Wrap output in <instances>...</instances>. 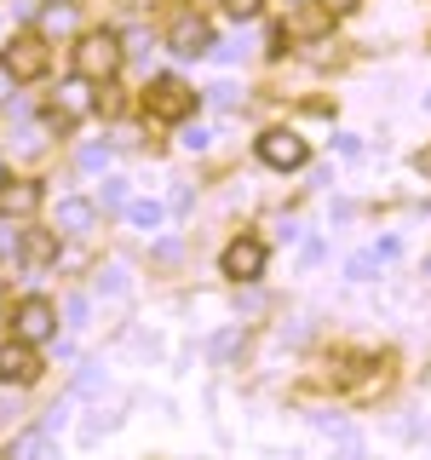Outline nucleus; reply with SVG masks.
I'll use <instances>...</instances> for the list:
<instances>
[{
  "mask_svg": "<svg viewBox=\"0 0 431 460\" xmlns=\"http://www.w3.org/2000/svg\"><path fill=\"white\" fill-rule=\"evenodd\" d=\"M115 69H121V40H115L110 29H92V35H81V47H75V75H86V81H110Z\"/></svg>",
  "mask_w": 431,
  "mask_h": 460,
  "instance_id": "1",
  "label": "nucleus"
},
{
  "mask_svg": "<svg viewBox=\"0 0 431 460\" xmlns=\"http://www.w3.org/2000/svg\"><path fill=\"white\" fill-rule=\"evenodd\" d=\"M144 110H150V121H184V115H196V86H184L179 75H162L144 93Z\"/></svg>",
  "mask_w": 431,
  "mask_h": 460,
  "instance_id": "2",
  "label": "nucleus"
},
{
  "mask_svg": "<svg viewBox=\"0 0 431 460\" xmlns=\"http://www.w3.org/2000/svg\"><path fill=\"white\" fill-rule=\"evenodd\" d=\"M47 64H52V52H47V40H40V35H12V47L0 52V69H6L12 81H40V75H47Z\"/></svg>",
  "mask_w": 431,
  "mask_h": 460,
  "instance_id": "3",
  "label": "nucleus"
},
{
  "mask_svg": "<svg viewBox=\"0 0 431 460\" xmlns=\"http://www.w3.org/2000/svg\"><path fill=\"white\" fill-rule=\"evenodd\" d=\"M57 334V311H52V299H40V294H29L18 311H12V340H23V345H47Z\"/></svg>",
  "mask_w": 431,
  "mask_h": 460,
  "instance_id": "4",
  "label": "nucleus"
},
{
  "mask_svg": "<svg viewBox=\"0 0 431 460\" xmlns=\"http://www.w3.org/2000/svg\"><path fill=\"white\" fill-rule=\"evenodd\" d=\"M259 162L294 172V167H305V162H311V150H305V138H299V133H287V127H270V133L259 138Z\"/></svg>",
  "mask_w": 431,
  "mask_h": 460,
  "instance_id": "5",
  "label": "nucleus"
},
{
  "mask_svg": "<svg viewBox=\"0 0 431 460\" xmlns=\"http://www.w3.org/2000/svg\"><path fill=\"white\" fill-rule=\"evenodd\" d=\"M219 265H224V277H230V282H253V277H259V270H265V242H253V236H242V242H230V248H224V259H219Z\"/></svg>",
  "mask_w": 431,
  "mask_h": 460,
  "instance_id": "6",
  "label": "nucleus"
},
{
  "mask_svg": "<svg viewBox=\"0 0 431 460\" xmlns=\"http://www.w3.org/2000/svg\"><path fill=\"white\" fill-rule=\"evenodd\" d=\"M29 380H40V357H35V345L12 340L0 351V385H29Z\"/></svg>",
  "mask_w": 431,
  "mask_h": 460,
  "instance_id": "7",
  "label": "nucleus"
},
{
  "mask_svg": "<svg viewBox=\"0 0 431 460\" xmlns=\"http://www.w3.org/2000/svg\"><path fill=\"white\" fill-rule=\"evenodd\" d=\"M92 81L75 75V81H64L57 86V98H52V121H81V115H92Z\"/></svg>",
  "mask_w": 431,
  "mask_h": 460,
  "instance_id": "8",
  "label": "nucleus"
},
{
  "mask_svg": "<svg viewBox=\"0 0 431 460\" xmlns=\"http://www.w3.org/2000/svg\"><path fill=\"white\" fill-rule=\"evenodd\" d=\"M167 40H172V52H179V58H201V52L213 47V29L201 23V18H179Z\"/></svg>",
  "mask_w": 431,
  "mask_h": 460,
  "instance_id": "9",
  "label": "nucleus"
},
{
  "mask_svg": "<svg viewBox=\"0 0 431 460\" xmlns=\"http://www.w3.org/2000/svg\"><path fill=\"white\" fill-rule=\"evenodd\" d=\"M397 248H402V242H397V236H385V242H374V248H368V253H356V259H351V265H345V277H356V282H368V277H374V270H380V265H385V259H397Z\"/></svg>",
  "mask_w": 431,
  "mask_h": 460,
  "instance_id": "10",
  "label": "nucleus"
},
{
  "mask_svg": "<svg viewBox=\"0 0 431 460\" xmlns=\"http://www.w3.org/2000/svg\"><path fill=\"white\" fill-rule=\"evenodd\" d=\"M47 201V190H40L35 179H18V184H6V213H18V219H29V213Z\"/></svg>",
  "mask_w": 431,
  "mask_h": 460,
  "instance_id": "11",
  "label": "nucleus"
},
{
  "mask_svg": "<svg viewBox=\"0 0 431 460\" xmlns=\"http://www.w3.org/2000/svg\"><path fill=\"white\" fill-rule=\"evenodd\" d=\"M57 225H64V230H86V225H92V201H81V196L57 201Z\"/></svg>",
  "mask_w": 431,
  "mask_h": 460,
  "instance_id": "12",
  "label": "nucleus"
},
{
  "mask_svg": "<svg viewBox=\"0 0 431 460\" xmlns=\"http://www.w3.org/2000/svg\"><path fill=\"white\" fill-rule=\"evenodd\" d=\"M23 253L35 259V265H47V259H57V236H52V230H29V236H23Z\"/></svg>",
  "mask_w": 431,
  "mask_h": 460,
  "instance_id": "13",
  "label": "nucleus"
},
{
  "mask_svg": "<svg viewBox=\"0 0 431 460\" xmlns=\"http://www.w3.org/2000/svg\"><path fill=\"white\" fill-rule=\"evenodd\" d=\"M127 219H133L138 230H155V225H162V201H133V208H127Z\"/></svg>",
  "mask_w": 431,
  "mask_h": 460,
  "instance_id": "14",
  "label": "nucleus"
},
{
  "mask_svg": "<svg viewBox=\"0 0 431 460\" xmlns=\"http://www.w3.org/2000/svg\"><path fill=\"white\" fill-rule=\"evenodd\" d=\"M98 201H104V208H121V201H127V184H121V179H110V184H104V196H98Z\"/></svg>",
  "mask_w": 431,
  "mask_h": 460,
  "instance_id": "15",
  "label": "nucleus"
},
{
  "mask_svg": "<svg viewBox=\"0 0 431 460\" xmlns=\"http://www.w3.org/2000/svg\"><path fill=\"white\" fill-rule=\"evenodd\" d=\"M334 144H339V155H363V138H356V133H339Z\"/></svg>",
  "mask_w": 431,
  "mask_h": 460,
  "instance_id": "16",
  "label": "nucleus"
},
{
  "mask_svg": "<svg viewBox=\"0 0 431 460\" xmlns=\"http://www.w3.org/2000/svg\"><path fill=\"white\" fill-rule=\"evenodd\" d=\"M224 6H230V18H253L259 0H224Z\"/></svg>",
  "mask_w": 431,
  "mask_h": 460,
  "instance_id": "17",
  "label": "nucleus"
},
{
  "mask_svg": "<svg viewBox=\"0 0 431 460\" xmlns=\"http://www.w3.org/2000/svg\"><path fill=\"white\" fill-rule=\"evenodd\" d=\"M184 144H190V150H207V144H213V138H207V133H201V127H184Z\"/></svg>",
  "mask_w": 431,
  "mask_h": 460,
  "instance_id": "18",
  "label": "nucleus"
},
{
  "mask_svg": "<svg viewBox=\"0 0 431 460\" xmlns=\"http://www.w3.org/2000/svg\"><path fill=\"white\" fill-rule=\"evenodd\" d=\"M104 288H110V294H121V288H127V270H121V265H110V277H104Z\"/></svg>",
  "mask_w": 431,
  "mask_h": 460,
  "instance_id": "19",
  "label": "nucleus"
},
{
  "mask_svg": "<svg viewBox=\"0 0 431 460\" xmlns=\"http://www.w3.org/2000/svg\"><path fill=\"white\" fill-rule=\"evenodd\" d=\"M414 167H420V172H426V179H431V150H420V162H414Z\"/></svg>",
  "mask_w": 431,
  "mask_h": 460,
  "instance_id": "20",
  "label": "nucleus"
},
{
  "mask_svg": "<svg viewBox=\"0 0 431 460\" xmlns=\"http://www.w3.org/2000/svg\"><path fill=\"white\" fill-rule=\"evenodd\" d=\"M322 6H328V12H345V6H356V0H322Z\"/></svg>",
  "mask_w": 431,
  "mask_h": 460,
  "instance_id": "21",
  "label": "nucleus"
},
{
  "mask_svg": "<svg viewBox=\"0 0 431 460\" xmlns=\"http://www.w3.org/2000/svg\"><path fill=\"white\" fill-rule=\"evenodd\" d=\"M6 86H18V81H12V75H6V69H0V98H6Z\"/></svg>",
  "mask_w": 431,
  "mask_h": 460,
  "instance_id": "22",
  "label": "nucleus"
}]
</instances>
